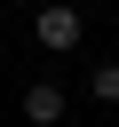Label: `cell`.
<instances>
[{
  "label": "cell",
  "mask_w": 119,
  "mask_h": 127,
  "mask_svg": "<svg viewBox=\"0 0 119 127\" xmlns=\"http://www.w3.org/2000/svg\"><path fill=\"white\" fill-rule=\"evenodd\" d=\"M79 32H87V24H79V8H40V16H32V40H40V48H56V56H71V48H79Z\"/></svg>",
  "instance_id": "obj_1"
},
{
  "label": "cell",
  "mask_w": 119,
  "mask_h": 127,
  "mask_svg": "<svg viewBox=\"0 0 119 127\" xmlns=\"http://www.w3.org/2000/svg\"><path fill=\"white\" fill-rule=\"evenodd\" d=\"M87 95H95V103H119V64H95V71H87Z\"/></svg>",
  "instance_id": "obj_3"
},
{
  "label": "cell",
  "mask_w": 119,
  "mask_h": 127,
  "mask_svg": "<svg viewBox=\"0 0 119 127\" xmlns=\"http://www.w3.org/2000/svg\"><path fill=\"white\" fill-rule=\"evenodd\" d=\"M24 119H32V127H56V119H63V87H56V79H32V87H24Z\"/></svg>",
  "instance_id": "obj_2"
}]
</instances>
